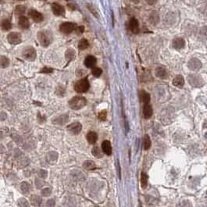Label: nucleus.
Wrapping results in <instances>:
<instances>
[{"label":"nucleus","mask_w":207,"mask_h":207,"mask_svg":"<svg viewBox=\"0 0 207 207\" xmlns=\"http://www.w3.org/2000/svg\"><path fill=\"white\" fill-rule=\"evenodd\" d=\"M38 40L41 44V46L43 47H47L52 43V35L49 31L46 30H42L38 32L37 34Z\"/></svg>","instance_id":"f257e3e1"},{"label":"nucleus","mask_w":207,"mask_h":207,"mask_svg":"<svg viewBox=\"0 0 207 207\" xmlns=\"http://www.w3.org/2000/svg\"><path fill=\"white\" fill-rule=\"evenodd\" d=\"M87 105V99L82 96H75L69 101V106L74 110H79Z\"/></svg>","instance_id":"f03ea898"},{"label":"nucleus","mask_w":207,"mask_h":207,"mask_svg":"<svg viewBox=\"0 0 207 207\" xmlns=\"http://www.w3.org/2000/svg\"><path fill=\"white\" fill-rule=\"evenodd\" d=\"M89 81L87 78H82L77 81L74 85V90L79 93H85L89 89Z\"/></svg>","instance_id":"7ed1b4c3"},{"label":"nucleus","mask_w":207,"mask_h":207,"mask_svg":"<svg viewBox=\"0 0 207 207\" xmlns=\"http://www.w3.org/2000/svg\"><path fill=\"white\" fill-rule=\"evenodd\" d=\"M22 56L28 61H34L37 57L36 50L31 46H28L22 52Z\"/></svg>","instance_id":"20e7f679"},{"label":"nucleus","mask_w":207,"mask_h":207,"mask_svg":"<svg viewBox=\"0 0 207 207\" xmlns=\"http://www.w3.org/2000/svg\"><path fill=\"white\" fill-rule=\"evenodd\" d=\"M76 29V24L71 22H64L59 25V31L63 34L68 35Z\"/></svg>","instance_id":"39448f33"},{"label":"nucleus","mask_w":207,"mask_h":207,"mask_svg":"<svg viewBox=\"0 0 207 207\" xmlns=\"http://www.w3.org/2000/svg\"><path fill=\"white\" fill-rule=\"evenodd\" d=\"M82 130V125L81 123L79 122H74L72 124H69L67 127V131L73 135H78Z\"/></svg>","instance_id":"423d86ee"},{"label":"nucleus","mask_w":207,"mask_h":207,"mask_svg":"<svg viewBox=\"0 0 207 207\" xmlns=\"http://www.w3.org/2000/svg\"><path fill=\"white\" fill-rule=\"evenodd\" d=\"M7 40L12 45H18L22 41L21 35L18 32H10L7 35Z\"/></svg>","instance_id":"0eeeda50"},{"label":"nucleus","mask_w":207,"mask_h":207,"mask_svg":"<svg viewBox=\"0 0 207 207\" xmlns=\"http://www.w3.org/2000/svg\"><path fill=\"white\" fill-rule=\"evenodd\" d=\"M190 85L194 87H200L203 85V81L201 78V77L196 75H190L188 77Z\"/></svg>","instance_id":"6e6552de"},{"label":"nucleus","mask_w":207,"mask_h":207,"mask_svg":"<svg viewBox=\"0 0 207 207\" xmlns=\"http://www.w3.org/2000/svg\"><path fill=\"white\" fill-rule=\"evenodd\" d=\"M28 15L36 23H39V22H41L43 20V16H42V14L41 13H39L38 11L35 10V9H31V10L29 11Z\"/></svg>","instance_id":"1a4fd4ad"},{"label":"nucleus","mask_w":207,"mask_h":207,"mask_svg":"<svg viewBox=\"0 0 207 207\" xmlns=\"http://www.w3.org/2000/svg\"><path fill=\"white\" fill-rule=\"evenodd\" d=\"M52 10L56 16H63L65 14V9L61 5L58 3H53L52 5Z\"/></svg>","instance_id":"9d476101"},{"label":"nucleus","mask_w":207,"mask_h":207,"mask_svg":"<svg viewBox=\"0 0 207 207\" xmlns=\"http://www.w3.org/2000/svg\"><path fill=\"white\" fill-rule=\"evenodd\" d=\"M129 28L134 34H138L139 32V24L137 19H135V17L131 18L129 21Z\"/></svg>","instance_id":"9b49d317"},{"label":"nucleus","mask_w":207,"mask_h":207,"mask_svg":"<svg viewBox=\"0 0 207 207\" xmlns=\"http://www.w3.org/2000/svg\"><path fill=\"white\" fill-rule=\"evenodd\" d=\"M96 63H97V59L94 56H88L85 59V65L88 68H92L96 66Z\"/></svg>","instance_id":"f8f14e48"},{"label":"nucleus","mask_w":207,"mask_h":207,"mask_svg":"<svg viewBox=\"0 0 207 207\" xmlns=\"http://www.w3.org/2000/svg\"><path fill=\"white\" fill-rule=\"evenodd\" d=\"M153 108L148 103L145 104L143 106V117L145 119H149L153 116Z\"/></svg>","instance_id":"ddd939ff"},{"label":"nucleus","mask_w":207,"mask_h":207,"mask_svg":"<svg viewBox=\"0 0 207 207\" xmlns=\"http://www.w3.org/2000/svg\"><path fill=\"white\" fill-rule=\"evenodd\" d=\"M102 149H103V153L106 155L109 156L112 154V147H111V143L109 141H104V142L102 143Z\"/></svg>","instance_id":"4468645a"},{"label":"nucleus","mask_w":207,"mask_h":207,"mask_svg":"<svg viewBox=\"0 0 207 207\" xmlns=\"http://www.w3.org/2000/svg\"><path fill=\"white\" fill-rule=\"evenodd\" d=\"M202 67L201 62L197 59H191L188 63V67L192 70H198Z\"/></svg>","instance_id":"2eb2a0df"},{"label":"nucleus","mask_w":207,"mask_h":207,"mask_svg":"<svg viewBox=\"0 0 207 207\" xmlns=\"http://www.w3.org/2000/svg\"><path fill=\"white\" fill-rule=\"evenodd\" d=\"M18 24H19V27L22 29H28L30 27L29 20L26 17H24V16L20 17L19 21H18Z\"/></svg>","instance_id":"dca6fc26"},{"label":"nucleus","mask_w":207,"mask_h":207,"mask_svg":"<svg viewBox=\"0 0 207 207\" xmlns=\"http://www.w3.org/2000/svg\"><path fill=\"white\" fill-rule=\"evenodd\" d=\"M185 46V41L181 38H177L173 41V46L176 49H181Z\"/></svg>","instance_id":"f3484780"},{"label":"nucleus","mask_w":207,"mask_h":207,"mask_svg":"<svg viewBox=\"0 0 207 207\" xmlns=\"http://www.w3.org/2000/svg\"><path fill=\"white\" fill-rule=\"evenodd\" d=\"M65 57L67 60H68V62L74 60L75 58H76V52H75L74 49H73L71 48H67L65 52Z\"/></svg>","instance_id":"a211bd4d"},{"label":"nucleus","mask_w":207,"mask_h":207,"mask_svg":"<svg viewBox=\"0 0 207 207\" xmlns=\"http://www.w3.org/2000/svg\"><path fill=\"white\" fill-rule=\"evenodd\" d=\"M86 138H87L88 143L93 145L95 144V143L97 142V140H98V135H97L95 131H89V132L87 134Z\"/></svg>","instance_id":"6ab92c4d"},{"label":"nucleus","mask_w":207,"mask_h":207,"mask_svg":"<svg viewBox=\"0 0 207 207\" xmlns=\"http://www.w3.org/2000/svg\"><path fill=\"white\" fill-rule=\"evenodd\" d=\"M148 20H149V22H150L151 24H153V25H156V24L159 23V16L156 11H153V12L150 13L149 17H148Z\"/></svg>","instance_id":"aec40b11"},{"label":"nucleus","mask_w":207,"mask_h":207,"mask_svg":"<svg viewBox=\"0 0 207 207\" xmlns=\"http://www.w3.org/2000/svg\"><path fill=\"white\" fill-rule=\"evenodd\" d=\"M156 75L161 79H166L168 77L167 71L164 67H157L156 69Z\"/></svg>","instance_id":"412c9836"},{"label":"nucleus","mask_w":207,"mask_h":207,"mask_svg":"<svg viewBox=\"0 0 207 207\" xmlns=\"http://www.w3.org/2000/svg\"><path fill=\"white\" fill-rule=\"evenodd\" d=\"M67 120L68 115L63 114V115L59 116V117H57L56 119H54V120H53V123L56 124H59V125H63V124L67 123Z\"/></svg>","instance_id":"4be33fe9"},{"label":"nucleus","mask_w":207,"mask_h":207,"mask_svg":"<svg viewBox=\"0 0 207 207\" xmlns=\"http://www.w3.org/2000/svg\"><path fill=\"white\" fill-rule=\"evenodd\" d=\"M173 85L178 88L183 87V85H185V79L181 75H177L173 80Z\"/></svg>","instance_id":"5701e85b"},{"label":"nucleus","mask_w":207,"mask_h":207,"mask_svg":"<svg viewBox=\"0 0 207 207\" xmlns=\"http://www.w3.org/2000/svg\"><path fill=\"white\" fill-rule=\"evenodd\" d=\"M140 98H141V101L144 104H147V103L150 102V95L148 92H146L145 91H144V90H142V92H140Z\"/></svg>","instance_id":"b1692460"},{"label":"nucleus","mask_w":207,"mask_h":207,"mask_svg":"<svg viewBox=\"0 0 207 207\" xmlns=\"http://www.w3.org/2000/svg\"><path fill=\"white\" fill-rule=\"evenodd\" d=\"M83 167L87 170H92L96 169V165L95 162L92 161V160H86L83 164Z\"/></svg>","instance_id":"393cba45"},{"label":"nucleus","mask_w":207,"mask_h":207,"mask_svg":"<svg viewBox=\"0 0 207 207\" xmlns=\"http://www.w3.org/2000/svg\"><path fill=\"white\" fill-rule=\"evenodd\" d=\"M30 201L34 206H39L42 203V198L38 195H31Z\"/></svg>","instance_id":"a878e982"},{"label":"nucleus","mask_w":207,"mask_h":207,"mask_svg":"<svg viewBox=\"0 0 207 207\" xmlns=\"http://www.w3.org/2000/svg\"><path fill=\"white\" fill-rule=\"evenodd\" d=\"M103 151L100 148H98V146H94L93 148L92 149V155L96 158H102L103 156Z\"/></svg>","instance_id":"bb28decb"},{"label":"nucleus","mask_w":207,"mask_h":207,"mask_svg":"<svg viewBox=\"0 0 207 207\" xmlns=\"http://www.w3.org/2000/svg\"><path fill=\"white\" fill-rule=\"evenodd\" d=\"M152 145V142H151L150 138L148 135H145L143 138V146H144L145 150H148L151 148Z\"/></svg>","instance_id":"cd10ccee"},{"label":"nucleus","mask_w":207,"mask_h":207,"mask_svg":"<svg viewBox=\"0 0 207 207\" xmlns=\"http://www.w3.org/2000/svg\"><path fill=\"white\" fill-rule=\"evenodd\" d=\"M88 46H89V43H88V40L85 38H82L78 42V48L80 50H85L88 48Z\"/></svg>","instance_id":"c85d7f7f"},{"label":"nucleus","mask_w":207,"mask_h":207,"mask_svg":"<svg viewBox=\"0 0 207 207\" xmlns=\"http://www.w3.org/2000/svg\"><path fill=\"white\" fill-rule=\"evenodd\" d=\"M1 28L3 31H9L12 28V24L8 20H4L2 21Z\"/></svg>","instance_id":"c756f323"},{"label":"nucleus","mask_w":207,"mask_h":207,"mask_svg":"<svg viewBox=\"0 0 207 207\" xmlns=\"http://www.w3.org/2000/svg\"><path fill=\"white\" fill-rule=\"evenodd\" d=\"M20 189H21L22 192L24 194H28L30 191H31V185H29L28 182H22L20 185Z\"/></svg>","instance_id":"7c9ffc66"},{"label":"nucleus","mask_w":207,"mask_h":207,"mask_svg":"<svg viewBox=\"0 0 207 207\" xmlns=\"http://www.w3.org/2000/svg\"><path fill=\"white\" fill-rule=\"evenodd\" d=\"M148 185V176L145 173H142L141 174V186L142 188H145Z\"/></svg>","instance_id":"2f4dec72"},{"label":"nucleus","mask_w":207,"mask_h":207,"mask_svg":"<svg viewBox=\"0 0 207 207\" xmlns=\"http://www.w3.org/2000/svg\"><path fill=\"white\" fill-rule=\"evenodd\" d=\"M0 64H1V67L6 68L9 65V59L8 57L5 56H1V59H0Z\"/></svg>","instance_id":"473e14b6"},{"label":"nucleus","mask_w":207,"mask_h":207,"mask_svg":"<svg viewBox=\"0 0 207 207\" xmlns=\"http://www.w3.org/2000/svg\"><path fill=\"white\" fill-rule=\"evenodd\" d=\"M103 73V70L102 69L99 67H92V74H93L94 76L96 77H98L100 76L101 74Z\"/></svg>","instance_id":"72a5a7b5"},{"label":"nucleus","mask_w":207,"mask_h":207,"mask_svg":"<svg viewBox=\"0 0 207 207\" xmlns=\"http://www.w3.org/2000/svg\"><path fill=\"white\" fill-rule=\"evenodd\" d=\"M25 10H26V7H24V6H17V8H16V14L17 15H22L25 13Z\"/></svg>","instance_id":"f704fd0d"},{"label":"nucleus","mask_w":207,"mask_h":207,"mask_svg":"<svg viewBox=\"0 0 207 207\" xmlns=\"http://www.w3.org/2000/svg\"><path fill=\"white\" fill-rule=\"evenodd\" d=\"M17 205L19 206H29V203L26 198H21L18 199Z\"/></svg>","instance_id":"c9c22d12"},{"label":"nucleus","mask_w":207,"mask_h":207,"mask_svg":"<svg viewBox=\"0 0 207 207\" xmlns=\"http://www.w3.org/2000/svg\"><path fill=\"white\" fill-rule=\"evenodd\" d=\"M98 119L100 120H102V121L106 120L107 117V112L106 111V110H103V111L99 112L98 114Z\"/></svg>","instance_id":"e433bc0d"},{"label":"nucleus","mask_w":207,"mask_h":207,"mask_svg":"<svg viewBox=\"0 0 207 207\" xmlns=\"http://www.w3.org/2000/svg\"><path fill=\"white\" fill-rule=\"evenodd\" d=\"M41 193L42 196L48 197L52 194V191H51V189L49 187H46V188H44V189L41 191Z\"/></svg>","instance_id":"4c0bfd02"},{"label":"nucleus","mask_w":207,"mask_h":207,"mask_svg":"<svg viewBox=\"0 0 207 207\" xmlns=\"http://www.w3.org/2000/svg\"><path fill=\"white\" fill-rule=\"evenodd\" d=\"M48 175V173L47 171L45 170H41L38 171V176L41 177V178H46V177Z\"/></svg>","instance_id":"58836bf2"},{"label":"nucleus","mask_w":207,"mask_h":207,"mask_svg":"<svg viewBox=\"0 0 207 207\" xmlns=\"http://www.w3.org/2000/svg\"><path fill=\"white\" fill-rule=\"evenodd\" d=\"M53 71V69L48 67H44L43 69H41L40 73H43V74H48V73H52Z\"/></svg>","instance_id":"ea45409f"},{"label":"nucleus","mask_w":207,"mask_h":207,"mask_svg":"<svg viewBox=\"0 0 207 207\" xmlns=\"http://www.w3.org/2000/svg\"><path fill=\"white\" fill-rule=\"evenodd\" d=\"M75 31H76V33L77 35H81V34L85 31V28L83 26L77 27V28H76V29H75Z\"/></svg>","instance_id":"a19ab883"},{"label":"nucleus","mask_w":207,"mask_h":207,"mask_svg":"<svg viewBox=\"0 0 207 207\" xmlns=\"http://www.w3.org/2000/svg\"><path fill=\"white\" fill-rule=\"evenodd\" d=\"M35 185L37 186L38 188H40L41 186L44 185V183L41 181L38 180V179H36V180H35Z\"/></svg>","instance_id":"79ce46f5"},{"label":"nucleus","mask_w":207,"mask_h":207,"mask_svg":"<svg viewBox=\"0 0 207 207\" xmlns=\"http://www.w3.org/2000/svg\"><path fill=\"white\" fill-rule=\"evenodd\" d=\"M47 206H55V200L54 199H49V200L47 201V204H46Z\"/></svg>","instance_id":"37998d69"},{"label":"nucleus","mask_w":207,"mask_h":207,"mask_svg":"<svg viewBox=\"0 0 207 207\" xmlns=\"http://www.w3.org/2000/svg\"><path fill=\"white\" fill-rule=\"evenodd\" d=\"M145 2L148 3V5H154L156 3L157 0H145Z\"/></svg>","instance_id":"c03bdc74"},{"label":"nucleus","mask_w":207,"mask_h":207,"mask_svg":"<svg viewBox=\"0 0 207 207\" xmlns=\"http://www.w3.org/2000/svg\"><path fill=\"white\" fill-rule=\"evenodd\" d=\"M140 0H131V2H133L134 3H135V4H137V3H138L139 2Z\"/></svg>","instance_id":"a18cd8bd"},{"label":"nucleus","mask_w":207,"mask_h":207,"mask_svg":"<svg viewBox=\"0 0 207 207\" xmlns=\"http://www.w3.org/2000/svg\"><path fill=\"white\" fill-rule=\"evenodd\" d=\"M41 1H46V0H41Z\"/></svg>","instance_id":"49530a36"},{"label":"nucleus","mask_w":207,"mask_h":207,"mask_svg":"<svg viewBox=\"0 0 207 207\" xmlns=\"http://www.w3.org/2000/svg\"><path fill=\"white\" fill-rule=\"evenodd\" d=\"M20 1H23V0H20Z\"/></svg>","instance_id":"de8ad7c7"}]
</instances>
